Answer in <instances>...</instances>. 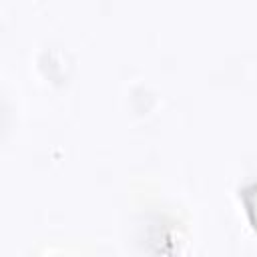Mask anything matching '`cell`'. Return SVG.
Wrapping results in <instances>:
<instances>
[{
  "mask_svg": "<svg viewBox=\"0 0 257 257\" xmlns=\"http://www.w3.org/2000/svg\"><path fill=\"white\" fill-rule=\"evenodd\" d=\"M245 201H247V211L253 217V223H255V229H257V187H255V193H247L245 195Z\"/></svg>",
  "mask_w": 257,
  "mask_h": 257,
  "instance_id": "1",
  "label": "cell"
}]
</instances>
